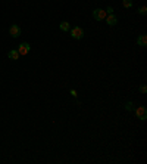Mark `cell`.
Returning a JSON list of instances; mask_svg holds the SVG:
<instances>
[{"label": "cell", "instance_id": "5", "mask_svg": "<svg viewBox=\"0 0 147 164\" xmlns=\"http://www.w3.org/2000/svg\"><path fill=\"white\" fill-rule=\"evenodd\" d=\"M9 33H10L12 37H18V36H21V28L16 24H12L10 28H9Z\"/></svg>", "mask_w": 147, "mask_h": 164}, {"label": "cell", "instance_id": "2", "mask_svg": "<svg viewBox=\"0 0 147 164\" xmlns=\"http://www.w3.org/2000/svg\"><path fill=\"white\" fill-rule=\"evenodd\" d=\"M71 36H72L74 39L80 40V39L84 37V31H82V28H80V27H74L72 30H71Z\"/></svg>", "mask_w": 147, "mask_h": 164}, {"label": "cell", "instance_id": "1", "mask_svg": "<svg viewBox=\"0 0 147 164\" xmlns=\"http://www.w3.org/2000/svg\"><path fill=\"white\" fill-rule=\"evenodd\" d=\"M107 12H105L103 9H96V10H93V18L96 19V21H103L105 18H106Z\"/></svg>", "mask_w": 147, "mask_h": 164}, {"label": "cell", "instance_id": "13", "mask_svg": "<svg viewBox=\"0 0 147 164\" xmlns=\"http://www.w3.org/2000/svg\"><path fill=\"white\" fill-rule=\"evenodd\" d=\"M125 108H127V109H132V104H131V102H128V104L125 105Z\"/></svg>", "mask_w": 147, "mask_h": 164}, {"label": "cell", "instance_id": "10", "mask_svg": "<svg viewBox=\"0 0 147 164\" xmlns=\"http://www.w3.org/2000/svg\"><path fill=\"white\" fill-rule=\"evenodd\" d=\"M122 5H124V8H131L132 6V0H124Z\"/></svg>", "mask_w": 147, "mask_h": 164}, {"label": "cell", "instance_id": "9", "mask_svg": "<svg viewBox=\"0 0 147 164\" xmlns=\"http://www.w3.org/2000/svg\"><path fill=\"white\" fill-rule=\"evenodd\" d=\"M71 28V25H69V22H66V21H63V22H60V30L62 31H68Z\"/></svg>", "mask_w": 147, "mask_h": 164}, {"label": "cell", "instance_id": "8", "mask_svg": "<svg viewBox=\"0 0 147 164\" xmlns=\"http://www.w3.org/2000/svg\"><path fill=\"white\" fill-rule=\"evenodd\" d=\"M8 56L12 59V61H16V59H19V52L18 50H9V53H8Z\"/></svg>", "mask_w": 147, "mask_h": 164}, {"label": "cell", "instance_id": "12", "mask_svg": "<svg viewBox=\"0 0 147 164\" xmlns=\"http://www.w3.org/2000/svg\"><path fill=\"white\" fill-rule=\"evenodd\" d=\"M140 92H141V93H146V92H147V87L144 86V84H143V86L140 87Z\"/></svg>", "mask_w": 147, "mask_h": 164}, {"label": "cell", "instance_id": "11", "mask_svg": "<svg viewBox=\"0 0 147 164\" xmlns=\"http://www.w3.org/2000/svg\"><path fill=\"white\" fill-rule=\"evenodd\" d=\"M147 13V8L146 6H141V8H140V15H146Z\"/></svg>", "mask_w": 147, "mask_h": 164}, {"label": "cell", "instance_id": "3", "mask_svg": "<svg viewBox=\"0 0 147 164\" xmlns=\"http://www.w3.org/2000/svg\"><path fill=\"white\" fill-rule=\"evenodd\" d=\"M135 115L140 120H146L147 118V109L144 107H137L135 108Z\"/></svg>", "mask_w": 147, "mask_h": 164}, {"label": "cell", "instance_id": "6", "mask_svg": "<svg viewBox=\"0 0 147 164\" xmlns=\"http://www.w3.org/2000/svg\"><path fill=\"white\" fill-rule=\"evenodd\" d=\"M106 22H107V25H115L116 22H118V19H116V17H115L113 13H109V15H106Z\"/></svg>", "mask_w": 147, "mask_h": 164}, {"label": "cell", "instance_id": "7", "mask_svg": "<svg viewBox=\"0 0 147 164\" xmlns=\"http://www.w3.org/2000/svg\"><path fill=\"white\" fill-rule=\"evenodd\" d=\"M137 44H138V46H143V48L146 46V44H147V36H146V34H141V36H138V39H137Z\"/></svg>", "mask_w": 147, "mask_h": 164}, {"label": "cell", "instance_id": "4", "mask_svg": "<svg viewBox=\"0 0 147 164\" xmlns=\"http://www.w3.org/2000/svg\"><path fill=\"white\" fill-rule=\"evenodd\" d=\"M30 49H31V48H30V44H28V43H21V44L18 46L16 50L19 52V55H21V56H24V55H27V53L30 52Z\"/></svg>", "mask_w": 147, "mask_h": 164}]
</instances>
